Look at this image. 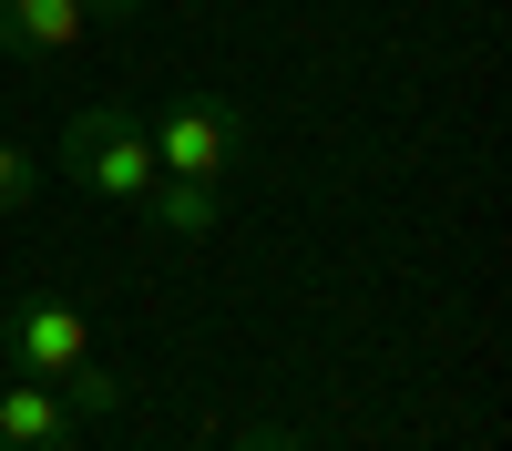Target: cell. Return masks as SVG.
I'll list each match as a JSON object with an SVG mask.
<instances>
[{
    "instance_id": "cell-10",
    "label": "cell",
    "mask_w": 512,
    "mask_h": 451,
    "mask_svg": "<svg viewBox=\"0 0 512 451\" xmlns=\"http://www.w3.org/2000/svg\"><path fill=\"white\" fill-rule=\"evenodd\" d=\"M82 11H93V21H134L144 0H82Z\"/></svg>"
},
{
    "instance_id": "cell-6",
    "label": "cell",
    "mask_w": 512,
    "mask_h": 451,
    "mask_svg": "<svg viewBox=\"0 0 512 451\" xmlns=\"http://www.w3.org/2000/svg\"><path fill=\"white\" fill-rule=\"evenodd\" d=\"M62 410H72V421H113V410L123 400H134V380H123V369H103V359H82V369H62Z\"/></svg>"
},
{
    "instance_id": "cell-2",
    "label": "cell",
    "mask_w": 512,
    "mask_h": 451,
    "mask_svg": "<svg viewBox=\"0 0 512 451\" xmlns=\"http://www.w3.org/2000/svg\"><path fill=\"white\" fill-rule=\"evenodd\" d=\"M144 134H154V164H164V175L226 185L236 154H246V103H226V93H185V103L144 113Z\"/></svg>"
},
{
    "instance_id": "cell-5",
    "label": "cell",
    "mask_w": 512,
    "mask_h": 451,
    "mask_svg": "<svg viewBox=\"0 0 512 451\" xmlns=\"http://www.w3.org/2000/svg\"><path fill=\"white\" fill-rule=\"evenodd\" d=\"M82 421L62 410L52 380H21V390H0V451H72Z\"/></svg>"
},
{
    "instance_id": "cell-4",
    "label": "cell",
    "mask_w": 512,
    "mask_h": 451,
    "mask_svg": "<svg viewBox=\"0 0 512 451\" xmlns=\"http://www.w3.org/2000/svg\"><path fill=\"white\" fill-rule=\"evenodd\" d=\"M93 41V11L82 0H0V52H21V62H62Z\"/></svg>"
},
{
    "instance_id": "cell-8",
    "label": "cell",
    "mask_w": 512,
    "mask_h": 451,
    "mask_svg": "<svg viewBox=\"0 0 512 451\" xmlns=\"http://www.w3.org/2000/svg\"><path fill=\"white\" fill-rule=\"evenodd\" d=\"M31 195H41V154L31 144H0V216H21Z\"/></svg>"
},
{
    "instance_id": "cell-7",
    "label": "cell",
    "mask_w": 512,
    "mask_h": 451,
    "mask_svg": "<svg viewBox=\"0 0 512 451\" xmlns=\"http://www.w3.org/2000/svg\"><path fill=\"white\" fill-rule=\"evenodd\" d=\"M144 205H154V216L175 226V236H205V226L226 216V185H195V175H164V185H154Z\"/></svg>"
},
{
    "instance_id": "cell-1",
    "label": "cell",
    "mask_w": 512,
    "mask_h": 451,
    "mask_svg": "<svg viewBox=\"0 0 512 451\" xmlns=\"http://www.w3.org/2000/svg\"><path fill=\"white\" fill-rule=\"evenodd\" d=\"M52 164H62L72 185H93V195H123V205H144V195L164 185L144 113H123V103H82V113H62V134H52Z\"/></svg>"
},
{
    "instance_id": "cell-9",
    "label": "cell",
    "mask_w": 512,
    "mask_h": 451,
    "mask_svg": "<svg viewBox=\"0 0 512 451\" xmlns=\"http://www.w3.org/2000/svg\"><path fill=\"white\" fill-rule=\"evenodd\" d=\"M226 451H297V441H287V431H236Z\"/></svg>"
},
{
    "instance_id": "cell-3",
    "label": "cell",
    "mask_w": 512,
    "mask_h": 451,
    "mask_svg": "<svg viewBox=\"0 0 512 451\" xmlns=\"http://www.w3.org/2000/svg\"><path fill=\"white\" fill-rule=\"evenodd\" d=\"M0 359H21L31 380H62V369L93 359V318H82L62 287H31V298L11 308V339H0Z\"/></svg>"
}]
</instances>
